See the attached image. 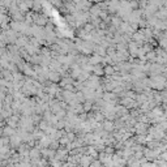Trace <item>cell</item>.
I'll list each match as a JSON object with an SVG mask.
<instances>
[{"label":"cell","mask_w":167,"mask_h":167,"mask_svg":"<svg viewBox=\"0 0 167 167\" xmlns=\"http://www.w3.org/2000/svg\"><path fill=\"white\" fill-rule=\"evenodd\" d=\"M106 72H107L108 74H111V73H112V68H111V67H107V68H106Z\"/></svg>","instance_id":"obj_1"}]
</instances>
